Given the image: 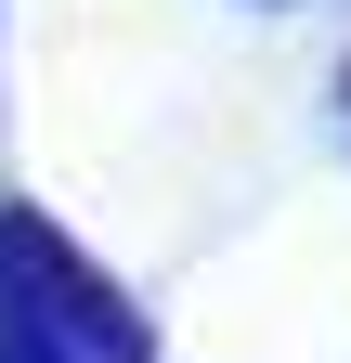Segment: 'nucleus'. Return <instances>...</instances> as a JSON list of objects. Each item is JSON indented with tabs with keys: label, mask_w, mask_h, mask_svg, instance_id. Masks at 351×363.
<instances>
[{
	"label": "nucleus",
	"mask_w": 351,
	"mask_h": 363,
	"mask_svg": "<svg viewBox=\"0 0 351 363\" xmlns=\"http://www.w3.org/2000/svg\"><path fill=\"white\" fill-rule=\"evenodd\" d=\"M0 311H26L65 363H144V311H130L39 208H0Z\"/></svg>",
	"instance_id": "1"
},
{
	"label": "nucleus",
	"mask_w": 351,
	"mask_h": 363,
	"mask_svg": "<svg viewBox=\"0 0 351 363\" xmlns=\"http://www.w3.org/2000/svg\"><path fill=\"white\" fill-rule=\"evenodd\" d=\"M0 363H65V350H53V337H39V325H26V311H0Z\"/></svg>",
	"instance_id": "2"
}]
</instances>
